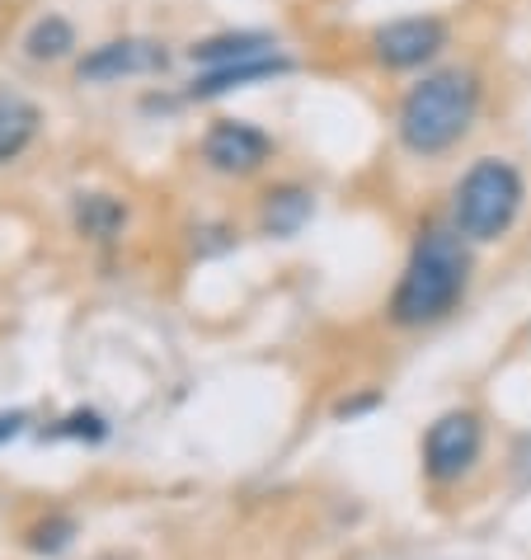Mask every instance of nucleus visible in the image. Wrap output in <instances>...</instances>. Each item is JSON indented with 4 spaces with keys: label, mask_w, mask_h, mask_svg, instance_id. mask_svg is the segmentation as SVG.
<instances>
[{
    "label": "nucleus",
    "mask_w": 531,
    "mask_h": 560,
    "mask_svg": "<svg viewBox=\"0 0 531 560\" xmlns=\"http://www.w3.org/2000/svg\"><path fill=\"white\" fill-rule=\"evenodd\" d=\"M465 278H471V255L461 245V231H447V226L424 231L396 283V298H390V320L396 325L442 320L461 302Z\"/></svg>",
    "instance_id": "nucleus-1"
},
{
    "label": "nucleus",
    "mask_w": 531,
    "mask_h": 560,
    "mask_svg": "<svg viewBox=\"0 0 531 560\" xmlns=\"http://www.w3.org/2000/svg\"><path fill=\"white\" fill-rule=\"evenodd\" d=\"M480 108L475 71H433L400 100V142L418 155H437L461 142Z\"/></svg>",
    "instance_id": "nucleus-2"
},
{
    "label": "nucleus",
    "mask_w": 531,
    "mask_h": 560,
    "mask_svg": "<svg viewBox=\"0 0 531 560\" xmlns=\"http://www.w3.org/2000/svg\"><path fill=\"white\" fill-rule=\"evenodd\" d=\"M522 208V175L512 161H498V155H484L457 184V203H451V217H457V231L471 241H498L504 231L518 222Z\"/></svg>",
    "instance_id": "nucleus-3"
},
{
    "label": "nucleus",
    "mask_w": 531,
    "mask_h": 560,
    "mask_svg": "<svg viewBox=\"0 0 531 560\" xmlns=\"http://www.w3.org/2000/svg\"><path fill=\"white\" fill-rule=\"evenodd\" d=\"M480 443H484V433H480V419L471 410L442 415L428 429V439H424V471L433 480H442V486L447 480H461L475 466Z\"/></svg>",
    "instance_id": "nucleus-4"
},
{
    "label": "nucleus",
    "mask_w": 531,
    "mask_h": 560,
    "mask_svg": "<svg viewBox=\"0 0 531 560\" xmlns=\"http://www.w3.org/2000/svg\"><path fill=\"white\" fill-rule=\"evenodd\" d=\"M447 43V24L433 20V14H410V20H396L377 28L371 48H377V61L390 71H410V67H424L428 57L442 52Z\"/></svg>",
    "instance_id": "nucleus-5"
},
{
    "label": "nucleus",
    "mask_w": 531,
    "mask_h": 560,
    "mask_svg": "<svg viewBox=\"0 0 531 560\" xmlns=\"http://www.w3.org/2000/svg\"><path fill=\"white\" fill-rule=\"evenodd\" d=\"M269 132L249 128V122H236V118H222L216 128L208 132V142H202V155H208V165L226 170V175H245V170H259L269 161Z\"/></svg>",
    "instance_id": "nucleus-6"
},
{
    "label": "nucleus",
    "mask_w": 531,
    "mask_h": 560,
    "mask_svg": "<svg viewBox=\"0 0 531 560\" xmlns=\"http://www.w3.org/2000/svg\"><path fill=\"white\" fill-rule=\"evenodd\" d=\"M165 67V52L146 38H122V43H104L81 61V81H114V75H142Z\"/></svg>",
    "instance_id": "nucleus-7"
},
{
    "label": "nucleus",
    "mask_w": 531,
    "mask_h": 560,
    "mask_svg": "<svg viewBox=\"0 0 531 560\" xmlns=\"http://www.w3.org/2000/svg\"><path fill=\"white\" fill-rule=\"evenodd\" d=\"M292 71V57H255V61H236V67H222V71H208L202 81H193V95L208 100V95H226L236 85H249V81H273V75Z\"/></svg>",
    "instance_id": "nucleus-8"
},
{
    "label": "nucleus",
    "mask_w": 531,
    "mask_h": 560,
    "mask_svg": "<svg viewBox=\"0 0 531 560\" xmlns=\"http://www.w3.org/2000/svg\"><path fill=\"white\" fill-rule=\"evenodd\" d=\"M278 43L269 34H226V38H208L193 48V61L202 67L222 71V67H236V61H255V57H273Z\"/></svg>",
    "instance_id": "nucleus-9"
},
{
    "label": "nucleus",
    "mask_w": 531,
    "mask_h": 560,
    "mask_svg": "<svg viewBox=\"0 0 531 560\" xmlns=\"http://www.w3.org/2000/svg\"><path fill=\"white\" fill-rule=\"evenodd\" d=\"M38 132V108L24 95H0V165L14 161Z\"/></svg>",
    "instance_id": "nucleus-10"
},
{
    "label": "nucleus",
    "mask_w": 531,
    "mask_h": 560,
    "mask_svg": "<svg viewBox=\"0 0 531 560\" xmlns=\"http://www.w3.org/2000/svg\"><path fill=\"white\" fill-rule=\"evenodd\" d=\"M306 217H310V194L296 189V184L273 189L263 198V231H269V236H296V231L306 226Z\"/></svg>",
    "instance_id": "nucleus-11"
},
{
    "label": "nucleus",
    "mask_w": 531,
    "mask_h": 560,
    "mask_svg": "<svg viewBox=\"0 0 531 560\" xmlns=\"http://www.w3.org/2000/svg\"><path fill=\"white\" fill-rule=\"evenodd\" d=\"M71 24L61 20V14H43V20L28 28V38H24V48L28 57H38V61H48V57H67L71 52Z\"/></svg>",
    "instance_id": "nucleus-12"
},
{
    "label": "nucleus",
    "mask_w": 531,
    "mask_h": 560,
    "mask_svg": "<svg viewBox=\"0 0 531 560\" xmlns=\"http://www.w3.org/2000/svg\"><path fill=\"white\" fill-rule=\"evenodd\" d=\"M122 222V208L118 203H108L104 194H90L85 203H81V226L85 231H95V236H108V231H114Z\"/></svg>",
    "instance_id": "nucleus-13"
},
{
    "label": "nucleus",
    "mask_w": 531,
    "mask_h": 560,
    "mask_svg": "<svg viewBox=\"0 0 531 560\" xmlns=\"http://www.w3.org/2000/svg\"><path fill=\"white\" fill-rule=\"evenodd\" d=\"M20 429H24V415H0V443L14 439Z\"/></svg>",
    "instance_id": "nucleus-14"
}]
</instances>
